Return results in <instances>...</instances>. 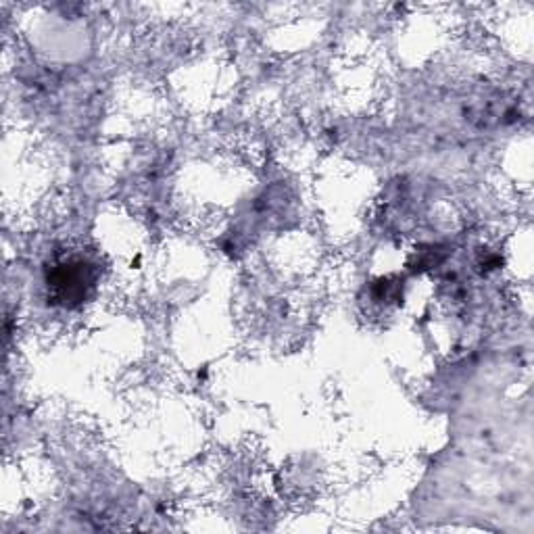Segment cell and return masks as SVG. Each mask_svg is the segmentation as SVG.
<instances>
[{
    "instance_id": "cell-1",
    "label": "cell",
    "mask_w": 534,
    "mask_h": 534,
    "mask_svg": "<svg viewBox=\"0 0 534 534\" xmlns=\"http://www.w3.org/2000/svg\"><path fill=\"white\" fill-rule=\"evenodd\" d=\"M92 284V274L90 267L82 261H71L59 265L55 274L51 276V284L57 290V295L61 301H74V299H84L86 288Z\"/></svg>"
}]
</instances>
